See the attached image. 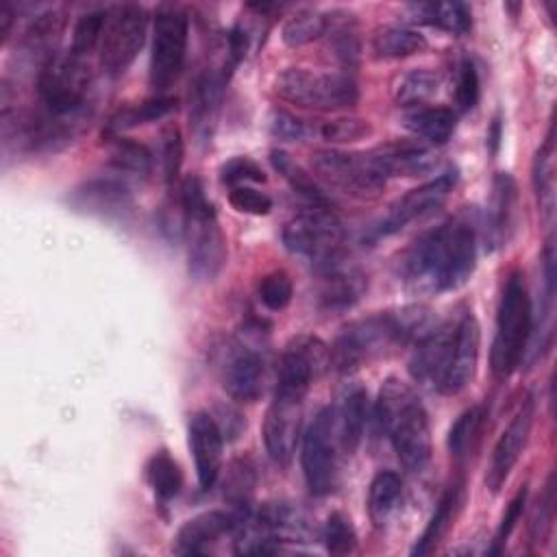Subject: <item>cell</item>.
<instances>
[{
    "label": "cell",
    "instance_id": "obj_41",
    "mask_svg": "<svg viewBox=\"0 0 557 557\" xmlns=\"http://www.w3.org/2000/svg\"><path fill=\"white\" fill-rule=\"evenodd\" d=\"M63 33V17L57 11L41 13L33 20V24L24 33V41L30 52H44L46 59H50L54 52V44L59 41ZM44 59V61H46Z\"/></svg>",
    "mask_w": 557,
    "mask_h": 557
},
{
    "label": "cell",
    "instance_id": "obj_9",
    "mask_svg": "<svg viewBox=\"0 0 557 557\" xmlns=\"http://www.w3.org/2000/svg\"><path fill=\"white\" fill-rule=\"evenodd\" d=\"M148 30V13L135 2L107 9L100 39V65L107 74L120 76L135 61Z\"/></svg>",
    "mask_w": 557,
    "mask_h": 557
},
{
    "label": "cell",
    "instance_id": "obj_2",
    "mask_svg": "<svg viewBox=\"0 0 557 557\" xmlns=\"http://www.w3.org/2000/svg\"><path fill=\"white\" fill-rule=\"evenodd\" d=\"M374 418L387 433L398 461L409 472H422L431 461V426L424 405L409 383L385 379L374 405Z\"/></svg>",
    "mask_w": 557,
    "mask_h": 557
},
{
    "label": "cell",
    "instance_id": "obj_39",
    "mask_svg": "<svg viewBox=\"0 0 557 557\" xmlns=\"http://www.w3.org/2000/svg\"><path fill=\"white\" fill-rule=\"evenodd\" d=\"M485 424V409L481 405L468 407L459 418L453 422L448 431V450L453 457L463 459L476 446L479 435Z\"/></svg>",
    "mask_w": 557,
    "mask_h": 557
},
{
    "label": "cell",
    "instance_id": "obj_30",
    "mask_svg": "<svg viewBox=\"0 0 557 557\" xmlns=\"http://www.w3.org/2000/svg\"><path fill=\"white\" fill-rule=\"evenodd\" d=\"M220 91H222V78L213 74H202L191 89V111L189 120L194 126V133L200 139H207L211 135L218 104H220Z\"/></svg>",
    "mask_w": 557,
    "mask_h": 557
},
{
    "label": "cell",
    "instance_id": "obj_21",
    "mask_svg": "<svg viewBox=\"0 0 557 557\" xmlns=\"http://www.w3.org/2000/svg\"><path fill=\"white\" fill-rule=\"evenodd\" d=\"M265 366L257 350L239 348L222 368V385L233 400L255 403L263 392Z\"/></svg>",
    "mask_w": 557,
    "mask_h": 557
},
{
    "label": "cell",
    "instance_id": "obj_33",
    "mask_svg": "<svg viewBox=\"0 0 557 557\" xmlns=\"http://www.w3.org/2000/svg\"><path fill=\"white\" fill-rule=\"evenodd\" d=\"M403 494V481L392 470H381L374 474L368 490V516L374 527H383L394 513Z\"/></svg>",
    "mask_w": 557,
    "mask_h": 557
},
{
    "label": "cell",
    "instance_id": "obj_48",
    "mask_svg": "<svg viewBox=\"0 0 557 557\" xmlns=\"http://www.w3.org/2000/svg\"><path fill=\"white\" fill-rule=\"evenodd\" d=\"M228 202L239 213L250 215H268L272 209V198L250 185H237L228 191Z\"/></svg>",
    "mask_w": 557,
    "mask_h": 557
},
{
    "label": "cell",
    "instance_id": "obj_52",
    "mask_svg": "<svg viewBox=\"0 0 557 557\" xmlns=\"http://www.w3.org/2000/svg\"><path fill=\"white\" fill-rule=\"evenodd\" d=\"M270 131L274 137L283 139V141H302L309 135V126L298 120L296 115L274 109L270 115Z\"/></svg>",
    "mask_w": 557,
    "mask_h": 557
},
{
    "label": "cell",
    "instance_id": "obj_15",
    "mask_svg": "<svg viewBox=\"0 0 557 557\" xmlns=\"http://www.w3.org/2000/svg\"><path fill=\"white\" fill-rule=\"evenodd\" d=\"M455 183H457V170H446V172L437 174L433 181L409 189L403 198H398L389 207L385 218L379 222L376 235L385 237V235L398 233L409 222H413V220L422 218L424 213L437 209L446 200V196L453 191Z\"/></svg>",
    "mask_w": 557,
    "mask_h": 557
},
{
    "label": "cell",
    "instance_id": "obj_19",
    "mask_svg": "<svg viewBox=\"0 0 557 557\" xmlns=\"http://www.w3.org/2000/svg\"><path fill=\"white\" fill-rule=\"evenodd\" d=\"M242 522V516L226 513V511H202L187 520L176 537H174V550L181 555H198L207 553L222 535L235 531Z\"/></svg>",
    "mask_w": 557,
    "mask_h": 557
},
{
    "label": "cell",
    "instance_id": "obj_27",
    "mask_svg": "<svg viewBox=\"0 0 557 557\" xmlns=\"http://www.w3.org/2000/svg\"><path fill=\"white\" fill-rule=\"evenodd\" d=\"M403 126L426 144H446L457 126V115L448 107H411L403 115Z\"/></svg>",
    "mask_w": 557,
    "mask_h": 557
},
{
    "label": "cell",
    "instance_id": "obj_14",
    "mask_svg": "<svg viewBox=\"0 0 557 557\" xmlns=\"http://www.w3.org/2000/svg\"><path fill=\"white\" fill-rule=\"evenodd\" d=\"M479 346H481L479 322L470 311H466L461 318L453 322L450 352H448L444 372L437 379L433 389L444 396H455L461 389H466L476 372Z\"/></svg>",
    "mask_w": 557,
    "mask_h": 557
},
{
    "label": "cell",
    "instance_id": "obj_50",
    "mask_svg": "<svg viewBox=\"0 0 557 557\" xmlns=\"http://www.w3.org/2000/svg\"><path fill=\"white\" fill-rule=\"evenodd\" d=\"M527 494H529V490H527V485H522V487L516 492V496L509 500V505H507V509H505V513H503V518H500V524H498V529H496V535H494L490 555H498L500 548L505 546L507 537H509L511 531L516 529V524H518V520H520V516H522V511H524V505H527Z\"/></svg>",
    "mask_w": 557,
    "mask_h": 557
},
{
    "label": "cell",
    "instance_id": "obj_42",
    "mask_svg": "<svg viewBox=\"0 0 557 557\" xmlns=\"http://www.w3.org/2000/svg\"><path fill=\"white\" fill-rule=\"evenodd\" d=\"M107 11H87L78 17L74 33H72V54L74 57H87L102 39Z\"/></svg>",
    "mask_w": 557,
    "mask_h": 557
},
{
    "label": "cell",
    "instance_id": "obj_5",
    "mask_svg": "<svg viewBox=\"0 0 557 557\" xmlns=\"http://www.w3.org/2000/svg\"><path fill=\"white\" fill-rule=\"evenodd\" d=\"M407 344L394 311L368 315L352 320L337 333L333 346L329 348L331 368L339 374L355 372L370 359L383 355L387 348Z\"/></svg>",
    "mask_w": 557,
    "mask_h": 557
},
{
    "label": "cell",
    "instance_id": "obj_29",
    "mask_svg": "<svg viewBox=\"0 0 557 557\" xmlns=\"http://www.w3.org/2000/svg\"><path fill=\"white\" fill-rule=\"evenodd\" d=\"M429 46L426 37L409 26L387 24L374 30L372 52L376 59H405L424 52Z\"/></svg>",
    "mask_w": 557,
    "mask_h": 557
},
{
    "label": "cell",
    "instance_id": "obj_13",
    "mask_svg": "<svg viewBox=\"0 0 557 557\" xmlns=\"http://www.w3.org/2000/svg\"><path fill=\"white\" fill-rule=\"evenodd\" d=\"M331 366L329 346L315 335L294 337L281 352L274 396L302 400L311 383Z\"/></svg>",
    "mask_w": 557,
    "mask_h": 557
},
{
    "label": "cell",
    "instance_id": "obj_18",
    "mask_svg": "<svg viewBox=\"0 0 557 557\" xmlns=\"http://www.w3.org/2000/svg\"><path fill=\"white\" fill-rule=\"evenodd\" d=\"M187 437L194 455L198 485L202 490H211L222 468V444H224L222 429L211 413L196 411L189 418Z\"/></svg>",
    "mask_w": 557,
    "mask_h": 557
},
{
    "label": "cell",
    "instance_id": "obj_55",
    "mask_svg": "<svg viewBox=\"0 0 557 557\" xmlns=\"http://www.w3.org/2000/svg\"><path fill=\"white\" fill-rule=\"evenodd\" d=\"M11 24H13V9L9 2H2L0 4V41H4L9 37Z\"/></svg>",
    "mask_w": 557,
    "mask_h": 557
},
{
    "label": "cell",
    "instance_id": "obj_11",
    "mask_svg": "<svg viewBox=\"0 0 557 557\" xmlns=\"http://www.w3.org/2000/svg\"><path fill=\"white\" fill-rule=\"evenodd\" d=\"M89 87V70L81 57L52 54L44 61L37 76V91L48 113L54 117L72 115L83 107Z\"/></svg>",
    "mask_w": 557,
    "mask_h": 557
},
{
    "label": "cell",
    "instance_id": "obj_28",
    "mask_svg": "<svg viewBox=\"0 0 557 557\" xmlns=\"http://www.w3.org/2000/svg\"><path fill=\"white\" fill-rule=\"evenodd\" d=\"M368 418V392L363 387H352L344 394L337 409V429L342 453L352 455L363 437V426Z\"/></svg>",
    "mask_w": 557,
    "mask_h": 557
},
{
    "label": "cell",
    "instance_id": "obj_45",
    "mask_svg": "<svg viewBox=\"0 0 557 557\" xmlns=\"http://www.w3.org/2000/svg\"><path fill=\"white\" fill-rule=\"evenodd\" d=\"M553 518H555V479L550 474L531 516V524H529L531 544H542L546 540L553 527Z\"/></svg>",
    "mask_w": 557,
    "mask_h": 557
},
{
    "label": "cell",
    "instance_id": "obj_22",
    "mask_svg": "<svg viewBox=\"0 0 557 557\" xmlns=\"http://www.w3.org/2000/svg\"><path fill=\"white\" fill-rule=\"evenodd\" d=\"M450 344H453V322L437 324L431 333L418 339L409 357V374L413 376V381L435 387L437 379L444 372Z\"/></svg>",
    "mask_w": 557,
    "mask_h": 557
},
{
    "label": "cell",
    "instance_id": "obj_23",
    "mask_svg": "<svg viewBox=\"0 0 557 557\" xmlns=\"http://www.w3.org/2000/svg\"><path fill=\"white\" fill-rule=\"evenodd\" d=\"M385 178L389 176H422L435 170L437 157L416 141H392L372 150Z\"/></svg>",
    "mask_w": 557,
    "mask_h": 557
},
{
    "label": "cell",
    "instance_id": "obj_37",
    "mask_svg": "<svg viewBox=\"0 0 557 557\" xmlns=\"http://www.w3.org/2000/svg\"><path fill=\"white\" fill-rule=\"evenodd\" d=\"M533 187L537 194L540 209L546 220L553 215L555 207V148H553V131L548 133L544 146L537 150L533 161Z\"/></svg>",
    "mask_w": 557,
    "mask_h": 557
},
{
    "label": "cell",
    "instance_id": "obj_7",
    "mask_svg": "<svg viewBox=\"0 0 557 557\" xmlns=\"http://www.w3.org/2000/svg\"><path fill=\"white\" fill-rule=\"evenodd\" d=\"M339 450L342 446L337 429V409L324 407L307 426L300 450L305 483L313 496H326L333 492L337 483Z\"/></svg>",
    "mask_w": 557,
    "mask_h": 557
},
{
    "label": "cell",
    "instance_id": "obj_3",
    "mask_svg": "<svg viewBox=\"0 0 557 557\" xmlns=\"http://www.w3.org/2000/svg\"><path fill=\"white\" fill-rule=\"evenodd\" d=\"M178 202L187 242V270L196 281H213L226 261V239L198 176H187L181 183Z\"/></svg>",
    "mask_w": 557,
    "mask_h": 557
},
{
    "label": "cell",
    "instance_id": "obj_32",
    "mask_svg": "<svg viewBox=\"0 0 557 557\" xmlns=\"http://www.w3.org/2000/svg\"><path fill=\"white\" fill-rule=\"evenodd\" d=\"M174 109H176V98H172V96H154V98L144 100L139 104L124 107V109H120L117 113L111 115V120L107 122L104 135L107 137H117V135H122L124 131H128L133 126L161 120Z\"/></svg>",
    "mask_w": 557,
    "mask_h": 557
},
{
    "label": "cell",
    "instance_id": "obj_12",
    "mask_svg": "<svg viewBox=\"0 0 557 557\" xmlns=\"http://www.w3.org/2000/svg\"><path fill=\"white\" fill-rule=\"evenodd\" d=\"M283 244L289 252L313 259L318 265H322L339 257L344 226L331 213V209L309 207L285 224Z\"/></svg>",
    "mask_w": 557,
    "mask_h": 557
},
{
    "label": "cell",
    "instance_id": "obj_24",
    "mask_svg": "<svg viewBox=\"0 0 557 557\" xmlns=\"http://www.w3.org/2000/svg\"><path fill=\"white\" fill-rule=\"evenodd\" d=\"M320 268V302L326 309L352 307L368 287L363 272L342 265L337 259L326 261Z\"/></svg>",
    "mask_w": 557,
    "mask_h": 557
},
{
    "label": "cell",
    "instance_id": "obj_26",
    "mask_svg": "<svg viewBox=\"0 0 557 557\" xmlns=\"http://www.w3.org/2000/svg\"><path fill=\"white\" fill-rule=\"evenodd\" d=\"M461 500H463V485L461 483L448 485V490L442 494L429 524L424 527L422 535L416 540L411 555H429L440 546V542L446 537V533L455 524Z\"/></svg>",
    "mask_w": 557,
    "mask_h": 557
},
{
    "label": "cell",
    "instance_id": "obj_49",
    "mask_svg": "<svg viewBox=\"0 0 557 557\" xmlns=\"http://www.w3.org/2000/svg\"><path fill=\"white\" fill-rule=\"evenodd\" d=\"M479 100V74L470 59H463L457 67L455 102L461 111H470Z\"/></svg>",
    "mask_w": 557,
    "mask_h": 557
},
{
    "label": "cell",
    "instance_id": "obj_51",
    "mask_svg": "<svg viewBox=\"0 0 557 557\" xmlns=\"http://www.w3.org/2000/svg\"><path fill=\"white\" fill-rule=\"evenodd\" d=\"M263 181H265L263 170L246 157L231 159L228 163L222 165V183H226L231 187L246 185V183H263Z\"/></svg>",
    "mask_w": 557,
    "mask_h": 557
},
{
    "label": "cell",
    "instance_id": "obj_53",
    "mask_svg": "<svg viewBox=\"0 0 557 557\" xmlns=\"http://www.w3.org/2000/svg\"><path fill=\"white\" fill-rule=\"evenodd\" d=\"M331 28V24H329ZM331 41L329 46L335 50V57L342 59L344 63H352L359 54V44H357V37H355V30L348 28V24H342V26H335L331 28L329 33Z\"/></svg>",
    "mask_w": 557,
    "mask_h": 557
},
{
    "label": "cell",
    "instance_id": "obj_8",
    "mask_svg": "<svg viewBox=\"0 0 557 557\" xmlns=\"http://www.w3.org/2000/svg\"><path fill=\"white\" fill-rule=\"evenodd\" d=\"M311 168L324 183L355 198L379 196L387 181L372 150L370 152H346V150H333V148L315 150L311 154Z\"/></svg>",
    "mask_w": 557,
    "mask_h": 557
},
{
    "label": "cell",
    "instance_id": "obj_35",
    "mask_svg": "<svg viewBox=\"0 0 557 557\" xmlns=\"http://www.w3.org/2000/svg\"><path fill=\"white\" fill-rule=\"evenodd\" d=\"M329 24H331V15L318 9H300L285 20L281 28V39L289 48H300L326 35Z\"/></svg>",
    "mask_w": 557,
    "mask_h": 557
},
{
    "label": "cell",
    "instance_id": "obj_38",
    "mask_svg": "<svg viewBox=\"0 0 557 557\" xmlns=\"http://www.w3.org/2000/svg\"><path fill=\"white\" fill-rule=\"evenodd\" d=\"M440 87V76L433 70L420 67L409 70L394 83V100L400 107H420L424 100H429Z\"/></svg>",
    "mask_w": 557,
    "mask_h": 557
},
{
    "label": "cell",
    "instance_id": "obj_4",
    "mask_svg": "<svg viewBox=\"0 0 557 557\" xmlns=\"http://www.w3.org/2000/svg\"><path fill=\"white\" fill-rule=\"evenodd\" d=\"M531 298L527 292L524 274L520 270L511 272L498 302L496 311V331L490 352L492 374L496 379H507L516 372L524 359L529 337H531Z\"/></svg>",
    "mask_w": 557,
    "mask_h": 557
},
{
    "label": "cell",
    "instance_id": "obj_36",
    "mask_svg": "<svg viewBox=\"0 0 557 557\" xmlns=\"http://www.w3.org/2000/svg\"><path fill=\"white\" fill-rule=\"evenodd\" d=\"M146 481L159 500H170L183 487V472L168 450H157L146 463Z\"/></svg>",
    "mask_w": 557,
    "mask_h": 557
},
{
    "label": "cell",
    "instance_id": "obj_16",
    "mask_svg": "<svg viewBox=\"0 0 557 557\" xmlns=\"http://www.w3.org/2000/svg\"><path fill=\"white\" fill-rule=\"evenodd\" d=\"M533 418H535V403L531 396H527L518 405L516 413L511 416L509 424L505 426V431L500 433V437L492 450V459H490L487 474H485V485L492 492H498L503 487L509 472L518 463V459L529 442Z\"/></svg>",
    "mask_w": 557,
    "mask_h": 557
},
{
    "label": "cell",
    "instance_id": "obj_44",
    "mask_svg": "<svg viewBox=\"0 0 557 557\" xmlns=\"http://www.w3.org/2000/svg\"><path fill=\"white\" fill-rule=\"evenodd\" d=\"M257 294H259V300L270 311H281V309H285L292 302L294 285H292V281H289V276L285 272L274 270V272H268V274H263L259 278Z\"/></svg>",
    "mask_w": 557,
    "mask_h": 557
},
{
    "label": "cell",
    "instance_id": "obj_43",
    "mask_svg": "<svg viewBox=\"0 0 557 557\" xmlns=\"http://www.w3.org/2000/svg\"><path fill=\"white\" fill-rule=\"evenodd\" d=\"M324 546L331 555H348L357 546V533L348 516L333 511L324 522Z\"/></svg>",
    "mask_w": 557,
    "mask_h": 557
},
{
    "label": "cell",
    "instance_id": "obj_40",
    "mask_svg": "<svg viewBox=\"0 0 557 557\" xmlns=\"http://www.w3.org/2000/svg\"><path fill=\"white\" fill-rule=\"evenodd\" d=\"M109 154H111V163L122 170V172H131V174H139L146 176L152 170V154L150 150L128 137H109Z\"/></svg>",
    "mask_w": 557,
    "mask_h": 557
},
{
    "label": "cell",
    "instance_id": "obj_17",
    "mask_svg": "<svg viewBox=\"0 0 557 557\" xmlns=\"http://www.w3.org/2000/svg\"><path fill=\"white\" fill-rule=\"evenodd\" d=\"M302 400L274 396L263 418V444L270 459L278 466H287L296 453L300 437Z\"/></svg>",
    "mask_w": 557,
    "mask_h": 557
},
{
    "label": "cell",
    "instance_id": "obj_1",
    "mask_svg": "<svg viewBox=\"0 0 557 557\" xmlns=\"http://www.w3.org/2000/svg\"><path fill=\"white\" fill-rule=\"evenodd\" d=\"M476 265V228L463 218H450L416 239L400 259L407 287L442 294L461 287Z\"/></svg>",
    "mask_w": 557,
    "mask_h": 557
},
{
    "label": "cell",
    "instance_id": "obj_31",
    "mask_svg": "<svg viewBox=\"0 0 557 557\" xmlns=\"http://www.w3.org/2000/svg\"><path fill=\"white\" fill-rule=\"evenodd\" d=\"M270 161H272L274 170L287 181L292 191L296 196H300L309 207H313V209H331L329 196L318 187L313 176L309 172H305L287 152L272 150L270 152Z\"/></svg>",
    "mask_w": 557,
    "mask_h": 557
},
{
    "label": "cell",
    "instance_id": "obj_47",
    "mask_svg": "<svg viewBox=\"0 0 557 557\" xmlns=\"http://www.w3.org/2000/svg\"><path fill=\"white\" fill-rule=\"evenodd\" d=\"M161 165L163 176L168 183H174L178 178L181 165H183V139L181 131L176 126H168L161 133Z\"/></svg>",
    "mask_w": 557,
    "mask_h": 557
},
{
    "label": "cell",
    "instance_id": "obj_46",
    "mask_svg": "<svg viewBox=\"0 0 557 557\" xmlns=\"http://www.w3.org/2000/svg\"><path fill=\"white\" fill-rule=\"evenodd\" d=\"M372 133V124L363 117H337L326 122L320 128V135L329 144H350L368 137Z\"/></svg>",
    "mask_w": 557,
    "mask_h": 557
},
{
    "label": "cell",
    "instance_id": "obj_25",
    "mask_svg": "<svg viewBox=\"0 0 557 557\" xmlns=\"http://www.w3.org/2000/svg\"><path fill=\"white\" fill-rule=\"evenodd\" d=\"M72 205L96 215H122L131 209L133 198L128 187L117 178H94L87 181L72 194Z\"/></svg>",
    "mask_w": 557,
    "mask_h": 557
},
{
    "label": "cell",
    "instance_id": "obj_34",
    "mask_svg": "<svg viewBox=\"0 0 557 557\" xmlns=\"http://www.w3.org/2000/svg\"><path fill=\"white\" fill-rule=\"evenodd\" d=\"M416 20L437 26L453 35H463L472 26L470 9L463 2H422L411 7Z\"/></svg>",
    "mask_w": 557,
    "mask_h": 557
},
{
    "label": "cell",
    "instance_id": "obj_20",
    "mask_svg": "<svg viewBox=\"0 0 557 557\" xmlns=\"http://www.w3.org/2000/svg\"><path fill=\"white\" fill-rule=\"evenodd\" d=\"M518 215V187L511 174L498 172L492 181V196L485 215V237L492 246L509 242Z\"/></svg>",
    "mask_w": 557,
    "mask_h": 557
},
{
    "label": "cell",
    "instance_id": "obj_54",
    "mask_svg": "<svg viewBox=\"0 0 557 557\" xmlns=\"http://www.w3.org/2000/svg\"><path fill=\"white\" fill-rule=\"evenodd\" d=\"M246 44H248L246 30H244L242 26H235V28L228 33V50H231V61H233V65L244 59V54H246Z\"/></svg>",
    "mask_w": 557,
    "mask_h": 557
},
{
    "label": "cell",
    "instance_id": "obj_6",
    "mask_svg": "<svg viewBox=\"0 0 557 557\" xmlns=\"http://www.w3.org/2000/svg\"><path fill=\"white\" fill-rule=\"evenodd\" d=\"M274 89L278 98L318 111H337L355 107L359 87L352 76L342 72H315L305 67H287L276 76Z\"/></svg>",
    "mask_w": 557,
    "mask_h": 557
},
{
    "label": "cell",
    "instance_id": "obj_10",
    "mask_svg": "<svg viewBox=\"0 0 557 557\" xmlns=\"http://www.w3.org/2000/svg\"><path fill=\"white\" fill-rule=\"evenodd\" d=\"M187 54V17L181 9L163 4L152 20L150 85L165 91L181 74Z\"/></svg>",
    "mask_w": 557,
    "mask_h": 557
}]
</instances>
